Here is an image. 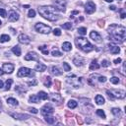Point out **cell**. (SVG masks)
<instances>
[{"label": "cell", "instance_id": "1", "mask_svg": "<svg viewBox=\"0 0 126 126\" xmlns=\"http://www.w3.org/2000/svg\"><path fill=\"white\" fill-rule=\"evenodd\" d=\"M108 34L110 35L111 38L114 40L119 41V43H123L126 38V29L123 26H118V25H110L108 27Z\"/></svg>", "mask_w": 126, "mask_h": 126}, {"label": "cell", "instance_id": "2", "mask_svg": "<svg viewBox=\"0 0 126 126\" xmlns=\"http://www.w3.org/2000/svg\"><path fill=\"white\" fill-rule=\"evenodd\" d=\"M56 8L53 6H41L38 8V13L43 16L44 19L54 22V21L58 20V15L55 13L56 12Z\"/></svg>", "mask_w": 126, "mask_h": 126}, {"label": "cell", "instance_id": "3", "mask_svg": "<svg viewBox=\"0 0 126 126\" xmlns=\"http://www.w3.org/2000/svg\"><path fill=\"white\" fill-rule=\"evenodd\" d=\"M75 44L78 48L83 50L84 52H90L94 49V45L85 38H77L75 39Z\"/></svg>", "mask_w": 126, "mask_h": 126}, {"label": "cell", "instance_id": "4", "mask_svg": "<svg viewBox=\"0 0 126 126\" xmlns=\"http://www.w3.org/2000/svg\"><path fill=\"white\" fill-rule=\"evenodd\" d=\"M82 79L83 78H78L75 75H68L66 82H67L68 85H70L72 88L77 89V88H80L82 86V81H83Z\"/></svg>", "mask_w": 126, "mask_h": 126}, {"label": "cell", "instance_id": "5", "mask_svg": "<svg viewBox=\"0 0 126 126\" xmlns=\"http://www.w3.org/2000/svg\"><path fill=\"white\" fill-rule=\"evenodd\" d=\"M35 29L37 30V32L40 34H44V35H47L51 32V28L44 23H37L36 26H35Z\"/></svg>", "mask_w": 126, "mask_h": 126}, {"label": "cell", "instance_id": "6", "mask_svg": "<svg viewBox=\"0 0 126 126\" xmlns=\"http://www.w3.org/2000/svg\"><path fill=\"white\" fill-rule=\"evenodd\" d=\"M34 72H32V70L30 68H27V67H22L20 68L19 71H18V74L17 76L19 78H23V77H34Z\"/></svg>", "mask_w": 126, "mask_h": 126}, {"label": "cell", "instance_id": "7", "mask_svg": "<svg viewBox=\"0 0 126 126\" xmlns=\"http://www.w3.org/2000/svg\"><path fill=\"white\" fill-rule=\"evenodd\" d=\"M94 11H96V5H94V3L92 1H88L85 5V12L90 15V14H93Z\"/></svg>", "mask_w": 126, "mask_h": 126}, {"label": "cell", "instance_id": "8", "mask_svg": "<svg viewBox=\"0 0 126 126\" xmlns=\"http://www.w3.org/2000/svg\"><path fill=\"white\" fill-rule=\"evenodd\" d=\"M53 111H54V109H53V107H52L50 104L48 103H46L45 106L41 108V114L44 115V116H46V115H50V114H52L53 113Z\"/></svg>", "mask_w": 126, "mask_h": 126}, {"label": "cell", "instance_id": "9", "mask_svg": "<svg viewBox=\"0 0 126 126\" xmlns=\"http://www.w3.org/2000/svg\"><path fill=\"white\" fill-rule=\"evenodd\" d=\"M55 8L61 12H65V7H66V0H56L54 2Z\"/></svg>", "mask_w": 126, "mask_h": 126}, {"label": "cell", "instance_id": "10", "mask_svg": "<svg viewBox=\"0 0 126 126\" xmlns=\"http://www.w3.org/2000/svg\"><path fill=\"white\" fill-rule=\"evenodd\" d=\"M25 60H27V61H31V60H33V61H38V60H39V57H38V55L36 53V52L32 51V52H29V53L25 56Z\"/></svg>", "mask_w": 126, "mask_h": 126}, {"label": "cell", "instance_id": "11", "mask_svg": "<svg viewBox=\"0 0 126 126\" xmlns=\"http://www.w3.org/2000/svg\"><path fill=\"white\" fill-rule=\"evenodd\" d=\"M50 100H51L52 102H55V103H57V104H61V103L63 102V98L60 96V94H51Z\"/></svg>", "mask_w": 126, "mask_h": 126}, {"label": "cell", "instance_id": "12", "mask_svg": "<svg viewBox=\"0 0 126 126\" xmlns=\"http://www.w3.org/2000/svg\"><path fill=\"white\" fill-rule=\"evenodd\" d=\"M18 40H19V43L23 44H30V43H31V39H30V38H29L27 35H25V34L20 35V36L18 37Z\"/></svg>", "mask_w": 126, "mask_h": 126}, {"label": "cell", "instance_id": "13", "mask_svg": "<svg viewBox=\"0 0 126 126\" xmlns=\"http://www.w3.org/2000/svg\"><path fill=\"white\" fill-rule=\"evenodd\" d=\"M8 19H9L10 22H16V21L19 20V14L16 11H14V10H11V11L9 12Z\"/></svg>", "mask_w": 126, "mask_h": 126}, {"label": "cell", "instance_id": "14", "mask_svg": "<svg viewBox=\"0 0 126 126\" xmlns=\"http://www.w3.org/2000/svg\"><path fill=\"white\" fill-rule=\"evenodd\" d=\"M14 65L12 63H4L3 64V71L5 73H8V74H11V73L14 71Z\"/></svg>", "mask_w": 126, "mask_h": 126}, {"label": "cell", "instance_id": "15", "mask_svg": "<svg viewBox=\"0 0 126 126\" xmlns=\"http://www.w3.org/2000/svg\"><path fill=\"white\" fill-rule=\"evenodd\" d=\"M90 38L92 39H94L96 43H101V35L98 33V32H94V31L91 32Z\"/></svg>", "mask_w": 126, "mask_h": 126}, {"label": "cell", "instance_id": "16", "mask_svg": "<svg viewBox=\"0 0 126 126\" xmlns=\"http://www.w3.org/2000/svg\"><path fill=\"white\" fill-rule=\"evenodd\" d=\"M112 93H114V98H118V99H124L125 98V91L123 90H112Z\"/></svg>", "mask_w": 126, "mask_h": 126}, {"label": "cell", "instance_id": "17", "mask_svg": "<svg viewBox=\"0 0 126 126\" xmlns=\"http://www.w3.org/2000/svg\"><path fill=\"white\" fill-rule=\"evenodd\" d=\"M73 63H74L76 66H83L85 64V59L81 56H76L74 59H73Z\"/></svg>", "mask_w": 126, "mask_h": 126}, {"label": "cell", "instance_id": "18", "mask_svg": "<svg viewBox=\"0 0 126 126\" xmlns=\"http://www.w3.org/2000/svg\"><path fill=\"white\" fill-rule=\"evenodd\" d=\"M11 116L14 117L15 119H19V120H25V119L30 118V116L27 114H19V113H11Z\"/></svg>", "mask_w": 126, "mask_h": 126}, {"label": "cell", "instance_id": "19", "mask_svg": "<svg viewBox=\"0 0 126 126\" xmlns=\"http://www.w3.org/2000/svg\"><path fill=\"white\" fill-rule=\"evenodd\" d=\"M49 72L51 73L52 75H54V76H59L62 74V72L59 70V68L57 66H51L49 68Z\"/></svg>", "mask_w": 126, "mask_h": 126}, {"label": "cell", "instance_id": "20", "mask_svg": "<svg viewBox=\"0 0 126 126\" xmlns=\"http://www.w3.org/2000/svg\"><path fill=\"white\" fill-rule=\"evenodd\" d=\"M108 46H109L110 52H111L112 54H117V53H119V52H120V48H119L117 45L112 44H109Z\"/></svg>", "mask_w": 126, "mask_h": 126}, {"label": "cell", "instance_id": "21", "mask_svg": "<svg viewBox=\"0 0 126 126\" xmlns=\"http://www.w3.org/2000/svg\"><path fill=\"white\" fill-rule=\"evenodd\" d=\"M36 71H38V72H44V71H45L46 70V66L44 65V64H43V63H38V65H36Z\"/></svg>", "mask_w": 126, "mask_h": 126}, {"label": "cell", "instance_id": "22", "mask_svg": "<svg viewBox=\"0 0 126 126\" xmlns=\"http://www.w3.org/2000/svg\"><path fill=\"white\" fill-rule=\"evenodd\" d=\"M62 49L64 50V51H70L72 49V44L70 43H68V41H66V43H63Z\"/></svg>", "mask_w": 126, "mask_h": 126}, {"label": "cell", "instance_id": "23", "mask_svg": "<svg viewBox=\"0 0 126 126\" xmlns=\"http://www.w3.org/2000/svg\"><path fill=\"white\" fill-rule=\"evenodd\" d=\"M67 106H68V107H69V108L73 109V108H76V107H77L78 103H77V101H74V100H70V101H68V103H67Z\"/></svg>", "mask_w": 126, "mask_h": 126}, {"label": "cell", "instance_id": "24", "mask_svg": "<svg viewBox=\"0 0 126 126\" xmlns=\"http://www.w3.org/2000/svg\"><path fill=\"white\" fill-rule=\"evenodd\" d=\"M38 97L39 98V100H44V101H45V100L48 99V94H47L45 92H44V91H40V92L38 93Z\"/></svg>", "mask_w": 126, "mask_h": 126}, {"label": "cell", "instance_id": "25", "mask_svg": "<svg viewBox=\"0 0 126 126\" xmlns=\"http://www.w3.org/2000/svg\"><path fill=\"white\" fill-rule=\"evenodd\" d=\"M100 68V65L98 64V61L97 59H94L92 61L91 65H90V70H94V69H99Z\"/></svg>", "mask_w": 126, "mask_h": 126}, {"label": "cell", "instance_id": "26", "mask_svg": "<svg viewBox=\"0 0 126 126\" xmlns=\"http://www.w3.org/2000/svg\"><path fill=\"white\" fill-rule=\"evenodd\" d=\"M30 102H34V103H38V101H40L39 98L37 96V94H33V96H31L30 99H29Z\"/></svg>", "mask_w": 126, "mask_h": 126}, {"label": "cell", "instance_id": "27", "mask_svg": "<svg viewBox=\"0 0 126 126\" xmlns=\"http://www.w3.org/2000/svg\"><path fill=\"white\" fill-rule=\"evenodd\" d=\"M96 102L97 104H99V106H101V104H103L104 103V99L102 96H101V94H98V96L96 97Z\"/></svg>", "mask_w": 126, "mask_h": 126}, {"label": "cell", "instance_id": "28", "mask_svg": "<svg viewBox=\"0 0 126 126\" xmlns=\"http://www.w3.org/2000/svg\"><path fill=\"white\" fill-rule=\"evenodd\" d=\"M7 102L9 103V104H11V106H13V107H17L18 106V101L17 100H15V99H13V98H9V99H7Z\"/></svg>", "mask_w": 126, "mask_h": 126}, {"label": "cell", "instance_id": "29", "mask_svg": "<svg viewBox=\"0 0 126 126\" xmlns=\"http://www.w3.org/2000/svg\"><path fill=\"white\" fill-rule=\"evenodd\" d=\"M12 52H13L15 55L20 56V55H21V48H20V46H18V45L14 46V47L12 48Z\"/></svg>", "mask_w": 126, "mask_h": 126}, {"label": "cell", "instance_id": "30", "mask_svg": "<svg viewBox=\"0 0 126 126\" xmlns=\"http://www.w3.org/2000/svg\"><path fill=\"white\" fill-rule=\"evenodd\" d=\"M45 121L48 123V124H53L55 122V118L50 116V115H46L45 116Z\"/></svg>", "mask_w": 126, "mask_h": 126}, {"label": "cell", "instance_id": "31", "mask_svg": "<svg viewBox=\"0 0 126 126\" xmlns=\"http://www.w3.org/2000/svg\"><path fill=\"white\" fill-rule=\"evenodd\" d=\"M10 40V37L8 35H2L0 38V43H6V41Z\"/></svg>", "mask_w": 126, "mask_h": 126}, {"label": "cell", "instance_id": "32", "mask_svg": "<svg viewBox=\"0 0 126 126\" xmlns=\"http://www.w3.org/2000/svg\"><path fill=\"white\" fill-rule=\"evenodd\" d=\"M44 84V86H45L46 88L50 87V86H51V78H50V77H45Z\"/></svg>", "mask_w": 126, "mask_h": 126}, {"label": "cell", "instance_id": "33", "mask_svg": "<svg viewBox=\"0 0 126 126\" xmlns=\"http://www.w3.org/2000/svg\"><path fill=\"white\" fill-rule=\"evenodd\" d=\"M38 49L43 52V53L44 54V55H47L48 54V49H47V46H45V45H43V46H39L38 47Z\"/></svg>", "mask_w": 126, "mask_h": 126}, {"label": "cell", "instance_id": "34", "mask_svg": "<svg viewBox=\"0 0 126 126\" xmlns=\"http://www.w3.org/2000/svg\"><path fill=\"white\" fill-rule=\"evenodd\" d=\"M111 112L114 114V116H116V117L120 116V114H121V112H120V109H119V108H112V109H111Z\"/></svg>", "mask_w": 126, "mask_h": 126}, {"label": "cell", "instance_id": "35", "mask_svg": "<svg viewBox=\"0 0 126 126\" xmlns=\"http://www.w3.org/2000/svg\"><path fill=\"white\" fill-rule=\"evenodd\" d=\"M12 83H13V80L12 79H8L6 81V85H5V89L8 91L10 90V88H11V85H12Z\"/></svg>", "mask_w": 126, "mask_h": 126}, {"label": "cell", "instance_id": "36", "mask_svg": "<svg viewBox=\"0 0 126 126\" xmlns=\"http://www.w3.org/2000/svg\"><path fill=\"white\" fill-rule=\"evenodd\" d=\"M72 27H73L72 23H69V22L62 25V28H63V29H65V30H71V29H72Z\"/></svg>", "mask_w": 126, "mask_h": 126}, {"label": "cell", "instance_id": "37", "mask_svg": "<svg viewBox=\"0 0 126 126\" xmlns=\"http://www.w3.org/2000/svg\"><path fill=\"white\" fill-rule=\"evenodd\" d=\"M78 33L82 36H85L87 34V29L86 28H79L78 29Z\"/></svg>", "mask_w": 126, "mask_h": 126}, {"label": "cell", "instance_id": "38", "mask_svg": "<svg viewBox=\"0 0 126 126\" xmlns=\"http://www.w3.org/2000/svg\"><path fill=\"white\" fill-rule=\"evenodd\" d=\"M97 114L99 115V116H101V118H106V113H104V111L101 110V109H98L97 110Z\"/></svg>", "mask_w": 126, "mask_h": 126}, {"label": "cell", "instance_id": "39", "mask_svg": "<svg viewBox=\"0 0 126 126\" xmlns=\"http://www.w3.org/2000/svg\"><path fill=\"white\" fill-rule=\"evenodd\" d=\"M51 54L53 55V56H61L62 54H61V52L60 51H58L57 49H53L51 51Z\"/></svg>", "mask_w": 126, "mask_h": 126}, {"label": "cell", "instance_id": "40", "mask_svg": "<svg viewBox=\"0 0 126 126\" xmlns=\"http://www.w3.org/2000/svg\"><path fill=\"white\" fill-rule=\"evenodd\" d=\"M63 68H64V71H70L71 70V66H69V64L66 62L63 63Z\"/></svg>", "mask_w": 126, "mask_h": 126}, {"label": "cell", "instance_id": "41", "mask_svg": "<svg viewBox=\"0 0 126 126\" xmlns=\"http://www.w3.org/2000/svg\"><path fill=\"white\" fill-rule=\"evenodd\" d=\"M0 16H2L3 18L7 17V12H6V10H5V9L0 8Z\"/></svg>", "mask_w": 126, "mask_h": 126}, {"label": "cell", "instance_id": "42", "mask_svg": "<svg viewBox=\"0 0 126 126\" xmlns=\"http://www.w3.org/2000/svg\"><path fill=\"white\" fill-rule=\"evenodd\" d=\"M109 65H110V63H109L107 60L104 59V60L101 61V66H102V67H108Z\"/></svg>", "mask_w": 126, "mask_h": 126}, {"label": "cell", "instance_id": "43", "mask_svg": "<svg viewBox=\"0 0 126 126\" xmlns=\"http://www.w3.org/2000/svg\"><path fill=\"white\" fill-rule=\"evenodd\" d=\"M110 82H111L112 84H118V83H119V79H118L117 77H111V78H110Z\"/></svg>", "mask_w": 126, "mask_h": 126}, {"label": "cell", "instance_id": "44", "mask_svg": "<svg viewBox=\"0 0 126 126\" xmlns=\"http://www.w3.org/2000/svg\"><path fill=\"white\" fill-rule=\"evenodd\" d=\"M107 94L109 100H111V101H114V100H115V98H114V96H113V93H111L110 91H107Z\"/></svg>", "mask_w": 126, "mask_h": 126}, {"label": "cell", "instance_id": "45", "mask_svg": "<svg viewBox=\"0 0 126 126\" xmlns=\"http://www.w3.org/2000/svg\"><path fill=\"white\" fill-rule=\"evenodd\" d=\"M29 17H31V18H34L35 16H36V11L35 10H33V9H31L30 11H29Z\"/></svg>", "mask_w": 126, "mask_h": 126}, {"label": "cell", "instance_id": "46", "mask_svg": "<svg viewBox=\"0 0 126 126\" xmlns=\"http://www.w3.org/2000/svg\"><path fill=\"white\" fill-rule=\"evenodd\" d=\"M53 34H54V36H61V31L59 30V29H54V31H53Z\"/></svg>", "mask_w": 126, "mask_h": 126}, {"label": "cell", "instance_id": "47", "mask_svg": "<svg viewBox=\"0 0 126 126\" xmlns=\"http://www.w3.org/2000/svg\"><path fill=\"white\" fill-rule=\"evenodd\" d=\"M107 81V78L104 77V76H100L99 77V82H101V83H104Z\"/></svg>", "mask_w": 126, "mask_h": 126}, {"label": "cell", "instance_id": "48", "mask_svg": "<svg viewBox=\"0 0 126 126\" xmlns=\"http://www.w3.org/2000/svg\"><path fill=\"white\" fill-rule=\"evenodd\" d=\"M98 23H99V27L100 28H103V26H104V21L103 20H100Z\"/></svg>", "mask_w": 126, "mask_h": 126}, {"label": "cell", "instance_id": "49", "mask_svg": "<svg viewBox=\"0 0 126 126\" xmlns=\"http://www.w3.org/2000/svg\"><path fill=\"white\" fill-rule=\"evenodd\" d=\"M29 110L31 111V112H33V113H35V114H37L38 111V109H36V108H34V107H30L29 108Z\"/></svg>", "mask_w": 126, "mask_h": 126}, {"label": "cell", "instance_id": "50", "mask_svg": "<svg viewBox=\"0 0 126 126\" xmlns=\"http://www.w3.org/2000/svg\"><path fill=\"white\" fill-rule=\"evenodd\" d=\"M113 62L115 63V64H118V63H120V62H121V58H117V59H115Z\"/></svg>", "mask_w": 126, "mask_h": 126}, {"label": "cell", "instance_id": "51", "mask_svg": "<svg viewBox=\"0 0 126 126\" xmlns=\"http://www.w3.org/2000/svg\"><path fill=\"white\" fill-rule=\"evenodd\" d=\"M55 83H56V90H60V83L58 81H56Z\"/></svg>", "mask_w": 126, "mask_h": 126}, {"label": "cell", "instance_id": "52", "mask_svg": "<svg viewBox=\"0 0 126 126\" xmlns=\"http://www.w3.org/2000/svg\"><path fill=\"white\" fill-rule=\"evenodd\" d=\"M28 84H29V85H30V86H34V85H36V84H37V81H33V82H29Z\"/></svg>", "mask_w": 126, "mask_h": 126}, {"label": "cell", "instance_id": "53", "mask_svg": "<svg viewBox=\"0 0 126 126\" xmlns=\"http://www.w3.org/2000/svg\"><path fill=\"white\" fill-rule=\"evenodd\" d=\"M77 121H78V123H79V124H83V121H82V119H81L80 117H78V118H77Z\"/></svg>", "mask_w": 126, "mask_h": 126}, {"label": "cell", "instance_id": "54", "mask_svg": "<svg viewBox=\"0 0 126 126\" xmlns=\"http://www.w3.org/2000/svg\"><path fill=\"white\" fill-rule=\"evenodd\" d=\"M120 17H121V19H124V18L126 17V14H125L124 12H122V13H121V16H120Z\"/></svg>", "mask_w": 126, "mask_h": 126}, {"label": "cell", "instance_id": "55", "mask_svg": "<svg viewBox=\"0 0 126 126\" xmlns=\"http://www.w3.org/2000/svg\"><path fill=\"white\" fill-rule=\"evenodd\" d=\"M109 8L112 10V11H114V10H116V7H115V6H110Z\"/></svg>", "mask_w": 126, "mask_h": 126}, {"label": "cell", "instance_id": "56", "mask_svg": "<svg viewBox=\"0 0 126 126\" xmlns=\"http://www.w3.org/2000/svg\"><path fill=\"white\" fill-rule=\"evenodd\" d=\"M1 88H3V82L0 80V89H1Z\"/></svg>", "mask_w": 126, "mask_h": 126}, {"label": "cell", "instance_id": "57", "mask_svg": "<svg viewBox=\"0 0 126 126\" xmlns=\"http://www.w3.org/2000/svg\"><path fill=\"white\" fill-rule=\"evenodd\" d=\"M4 74V71L2 70V69H0V76H1V75H3Z\"/></svg>", "mask_w": 126, "mask_h": 126}, {"label": "cell", "instance_id": "58", "mask_svg": "<svg viewBox=\"0 0 126 126\" xmlns=\"http://www.w3.org/2000/svg\"><path fill=\"white\" fill-rule=\"evenodd\" d=\"M104 1H107V2H112L113 0H104Z\"/></svg>", "mask_w": 126, "mask_h": 126}, {"label": "cell", "instance_id": "59", "mask_svg": "<svg viewBox=\"0 0 126 126\" xmlns=\"http://www.w3.org/2000/svg\"><path fill=\"white\" fill-rule=\"evenodd\" d=\"M1 107H2V103H1V101H0V109H1Z\"/></svg>", "mask_w": 126, "mask_h": 126}, {"label": "cell", "instance_id": "60", "mask_svg": "<svg viewBox=\"0 0 126 126\" xmlns=\"http://www.w3.org/2000/svg\"><path fill=\"white\" fill-rule=\"evenodd\" d=\"M1 24H2V23H1V21H0V25H1Z\"/></svg>", "mask_w": 126, "mask_h": 126}]
</instances>
